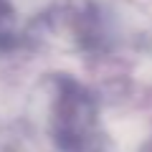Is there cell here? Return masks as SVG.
Masks as SVG:
<instances>
[{
  "label": "cell",
  "mask_w": 152,
  "mask_h": 152,
  "mask_svg": "<svg viewBox=\"0 0 152 152\" xmlns=\"http://www.w3.org/2000/svg\"><path fill=\"white\" fill-rule=\"evenodd\" d=\"M51 137L64 152H96L102 140L94 96L66 76L53 81Z\"/></svg>",
  "instance_id": "obj_1"
},
{
  "label": "cell",
  "mask_w": 152,
  "mask_h": 152,
  "mask_svg": "<svg viewBox=\"0 0 152 152\" xmlns=\"http://www.w3.org/2000/svg\"><path fill=\"white\" fill-rule=\"evenodd\" d=\"M145 152H152V142H150V145H147V147H145Z\"/></svg>",
  "instance_id": "obj_2"
}]
</instances>
